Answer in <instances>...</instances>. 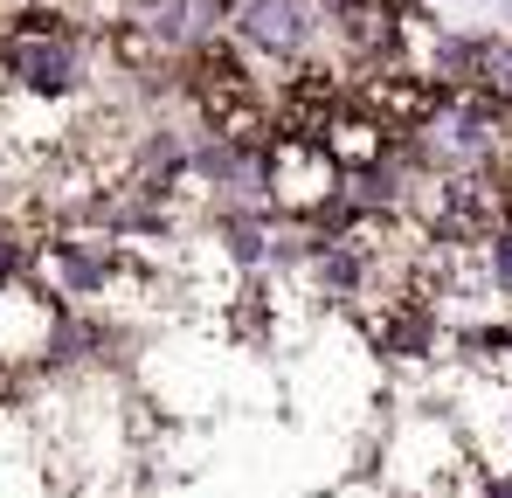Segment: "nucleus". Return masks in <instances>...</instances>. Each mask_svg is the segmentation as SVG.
I'll use <instances>...</instances> for the list:
<instances>
[{"label":"nucleus","mask_w":512,"mask_h":498,"mask_svg":"<svg viewBox=\"0 0 512 498\" xmlns=\"http://www.w3.org/2000/svg\"><path fill=\"white\" fill-rule=\"evenodd\" d=\"M263 187L284 208H312V201L333 194V153L319 139H277L270 160H263Z\"/></svg>","instance_id":"f257e3e1"},{"label":"nucleus","mask_w":512,"mask_h":498,"mask_svg":"<svg viewBox=\"0 0 512 498\" xmlns=\"http://www.w3.org/2000/svg\"><path fill=\"white\" fill-rule=\"evenodd\" d=\"M7 70L21 77V90L63 97V90L77 83V42H70L63 28H28V35H14V49H7Z\"/></svg>","instance_id":"f03ea898"},{"label":"nucleus","mask_w":512,"mask_h":498,"mask_svg":"<svg viewBox=\"0 0 512 498\" xmlns=\"http://www.w3.org/2000/svg\"><path fill=\"white\" fill-rule=\"evenodd\" d=\"M243 35H250L256 49H270V56L305 49V35H312V0H250V7H243Z\"/></svg>","instance_id":"7ed1b4c3"},{"label":"nucleus","mask_w":512,"mask_h":498,"mask_svg":"<svg viewBox=\"0 0 512 498\" xmlns=\"http://www.w3.org/2000/svg\"><path fill=\"white\" fill-rule=\"evenodd\" d=\"M222 21V0H153L146 7V28L160 35V42H194V35H208Z\"/></svg>","instance_id":"20e7f679"},{"label":"nucleus","mask_w":512,"mask_h":498,"mask_svg":"<svg viewBox=\"0 0 512 498\" xmlns=\"http://www.w3.org/2000/svg\"><path fill=\"white\" fill-rule=\"evenodd\" d=\"M340 28L353 49H388L395 42V7L388 0H340Z\"/></svg>","instance_id":"39448f33"},{"label":"nucleus","mask_w":512,"mask_h":498,"mask_svg":"<svg viewBox=\"0 0 512 498\" xmlns=\"http://www.w3.org/2000/svg\"><path fill=\"white\" fill-rule=\"evenodd\" d=\"M63 277H70L77 291H90V284H104V263H97L90 249H63Z\"/></svg>","instance_id":"423d86ee"},{"label":"nucleus","mask_w":512,"mask_h":498,"mask_svg":"<svg viewBox=\"0 0 512 498\" xmlns=\"http://www.w3.org/2000/svg\"><path fill=\"white\" fill-rule=\"evenodd\" d=\"M492 277H499V284L512 291V222L499 229V236H492Z\"/></svg>","instance_id":"0eeeda50"},{"label":"nucleus","mask_w":512,"mask_h":498,"mask_svg":"<svg viewBox=\"0 0 512 498\" xmlns=\"http://www.w3.org/2000/svg\"><path fill=\"white\" fill-rule=\"evenodd\" d=\"M492 498H512V478H499V485H492Z\"/></svg>","instance_id":"6e6552de"}]
</instances>
